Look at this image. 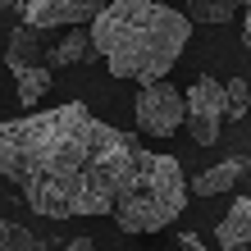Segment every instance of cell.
Masks as SVG:
<instances>
[{"label": "cell", "mask_w": 251, "mask_h": 251, "mask_svg": "<svg viewBox=\"0 0 251 251\" xmlns=\"http://www.w3.org/2000/svg\"><path fill=\"white\" fill-rule=\"evenodd\" d=\"M142 142L100 124L82 100L0 124V178L46 219L114 215L137 169Z\"/></svg>", "instance_id": "cell-1"}, {"label": "cell", "mask_w": 251, "mask_h": 251, "mask_svg": "<svg viewBox=\"0 0 251 251\" xmlns=\"http://www.w3.org/2000/svg\"><path fill=\"white\" fill-rule=\"evenodd\" d=\"M92 41L114 78L160 82L192 41V14L169 0H110L92 19Z\"/></svg>", "instance_id": "cell-2"}, {"label": "cell", "mask_w": 251, "mask_h": 251, "mask_svg": "<svg viewBox=\"0 0 251 251\" xmlns=\"http://www.w3.org/2000/svg\"><path fill=\"white\" fill-rule=\"evenodd\" d=\"M192 197V178H183V165L174 155L160 151H137V169H132V183L124 192V201L114 205V224L128 238H142V233H160L169 228L174 219L187 210Z\"/></svg>", "instance_id": "cell-3"}, {"label": "cell", "mask_w": 251, "mask_h": 251, "mask_svg": "<svg viewBox=\"0 0 251 251\" xmlns=\"http://www.w3.org/2000/svg\"><path fill=\"white\" fill-rule=\"evenodd\" d=\"M5 69L14 73V82H19V105H37V100L50 92V82H55V73H50V69H55V64H50V50H41V41H37V27H32V23L9 27Z\"/></svg>", "instance_id": "cell-4"}, {"label": "cell", "mask_w": 251, "mask_h": 251, "mask_svg": "<svg viewBox=\"0 0 251 251\" xmlns=\"http://www.w3.org/2000/svg\"><path fill=\"white\" fill-rule=\"evenodd\" d=\"M132 114H137V132L146 137H169L187 124V92L169 87L165 78L160 82H142L137 100H132Z\"/></svg>", "instance_id": "cell-5"}, {"label": "cell", "mask_w": 251, "mask_h": 251, "mask_svg": "<svg viewBox=\"0 0 251 251\" xmlns=\"http://www.w3.org/2000/svg\"><path fill=\"white\" fill-rule=\"evenodd\" d=\"M228 119V87L215 78H197L187 87V132L197 146H215Z\"/></svg>", "instance_id": "cell-6"}, {"label": "cell", "mask_w": 251, "mask_h": 251, "mask_svg": "<svg viewBox=\"0 0 251 251\" xmlns=\"http://www.w3.org/2000/svg\"><path fill=\"white\" fill-rule=\"evenodd\" d=\"M105 5L110 0H23V23H32L37 32H50V27H82Z\"/></svg>", "instance_id": "cell-7"}, {"label": "cell", "mask_w": 251, "mask_h": 251, "mask_svg": "<svg viewBox=\"0 0 251 251\" xmlns=\"http://www.w3.org/2000/svg\"><path fill=\"white\" fill-rule=\"evenodd\" d=\"M215 242H219V251L251 247V197H238V201L228 205V215L215 224Z\"/></svg>", "instance_id": "cell-8"}, {"label": "cell", "mask_w": 251, "mask_h": 251, "mask_svg": "<svg viewBox=\"0 0 251 251\" xmlns=\"http://www.w3.org/2000/svg\"><path fill=\"white\" fill-rule=\"evenodd\" d=\"M247 174V160L233 155V160H219V165H210L205 174H197L192 178V197H219V192H228L233 183H238Z\"/></svg>", "instance_id": "cell-9"}, {"label": "cell", "mask_w": 251, "mask_h": 251, "mask_svg": "<svg viewBox=\"0 0 251 251\" xmlns=\"http://www.w3.org/2000/svg\"><path fill=\"white\" fill-rule=\"evenodd\" d=\"M92 60H100V50H96L92 32H64V37L50 46V64H55V69H69V64H92Z\"/></svg>", "instance_id": "cell-10"}, {"label": "cell", "mask_w": 251, "mask_h": 251, "mask_svg": "<svg viewBox=\"0 0 251 251\" xmlns=\"http://www.w3.org/2000/svg\"><path fill=\"white\" fill-rule=\"evenodd\" d=\"M247 0H187V14L192 23H228Z\"/></svg>", "instance_id": "cell-11"}, {"label": "cell", "mask_w": 251, "mask_h": 251, "mask_svg": "<svg viewBox=\"0 0 251 251\" xmlns=\"http://www.w3.org/2000/svg\"><path fill=\"white\" fill-rule=\"evenodd\" d=\"M0 251H46V242L32 228L14 224V219H0Z\"/></svg>", "instance_id": "cell-12"}, {"label": "cell", "mask_w": 251, "mask_h": 251, "mask_svg": "<svg viewBox=\"0 0 251 251\" xmlns=\"http://www.w3.org/2000/svg\"><path fill=\"white\" fill-rule=\"evenodd\" d=\"M224 87H228V124L247 119V110H251V87H247L242 78H228Z\"/></svg>", "instance_id": "cell-13"}, {"label": "cell", "mask_w": 251, "mask_h": 251, "mask_svg": "<svg viewBox=\"0 0 251 251\" xmlns=\"http://www.w3.org/2000/svg\"><path fill=\"white\" fill-rule=\"evenodd\" d=\"M178 251H205V242L197 238V233H178V242H174Z\"/></svg>", "instance_id": "cell-14"}, {"label": "cell", "mask_w": 251, "mask_h": 251, "mask_svg": "<svg viewBox=\"0 0 251 251\" xmlns=\"http://www.w3.org/2000/svg\"><path fill=\"white\" fill-rule=\"evenodd\" d=\"M242 41H247V50H251V0L242 5Z\"/></svg>", "instance_id": "cell-15"}, {"label": "cell", "mask_w": 251, "mask_h": 251, "mask_svg": "<svg viewBox=\"0 0 251 251\" xmlns=\"http://www.w3.org/2000/svg\"><path fill=\"white\" fill-rule=\"evenodd\" d=\"M64 251H82V238H73V242H64Z\"/></svg>", "instance_id": "cell-16"}, {"label": "cell", "mask_w": 251, "mask_h": 251, "mask_svg": "<svg viewBox=\"0 0 251 251\" xmlns=\"http://www.w3.org/2000/svg\"><path fill=\"white\" fill-rule=\"evenodd\" d=\"M82 251H96V242H92V238H82Z\"/></svg>", "instance_id": "cell-17"}, {"label": "cell", "mask_w": 251, "mask_h": 251, "mask_svg": "<svg viewBox=\"0 0 251 251\" xmlns=\"http://www.w3.org/2000/svg\"><path fill=\"white\" fill-rule=\"evenodd\" d=\"M228 251H251V247H228Z\"/></svg>", "instance_id": "cell-18"}]
</instances>
